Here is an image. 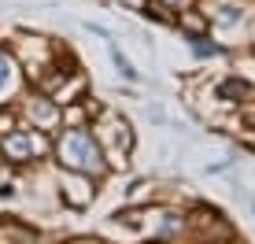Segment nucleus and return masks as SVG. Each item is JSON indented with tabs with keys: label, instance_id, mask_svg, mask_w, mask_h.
<instances>
[{
	"label": "nucleus",
	"instance_id": "6e6552de",
	"mask_svg": "<svg viewBox=\"0 0 255 244\" xmlns=\"http://www.w3.org/2000/svg\"><path fill=\"white\" fill-rule=\"evenodd\" d=\"M196 52H200V56H215L218 48H215V45H196Z\"/></svg>",
	"mask_w": 255,
	"mask_h": 244
},
{
	"label": "nucleus",
	"instance_id": "1a4fd4ad",
	"mask_svg": "<svg viewBox=\"0 0 255 244\" xmlns=\"http://www.w3.org/2000/svg\"><path fill=\"white\" fill-rule=\"evenodd\" d=\"M4 82H7V59L0 56V85H4Z\"/></svg>",
	"mask_w": 255,
	"mask_h": 244
},
{
	"label": "nucleus",
	"instance_id": "39448f33",
	"mask_svg": "<svg viewBox=\"0 0 255 244\" xmlns=\"http://www.w3.org/2000/svg\"><path fill=\"white\" fill-rule=\"evenodd\" d=\"M111 56H115V67H119V74L126 78V82H137V71H133V67H129V59L122 56L119 48H111Z\"/></svg>",
	"mask_w": 255,
	"mask_h": 244
},
{
	"label": "nucleus",
	"instance_id": "423d86ee",
	"mask_svg": "<svg viewBox=\"0 0 255 244\" xmlns=\"http://www.w3.org/2000/svg\"><path fill=\"white\" fill-rule=\"evenodd\" d=\"M33 115H37L41 122H48L52 115H56V111H52V108H48V104H33Z\"/></svg>",
	"mask_w": 255,
	"mask_h": 244
},
{
	"label": "nucleus",
	"instance_id": "f257e3e1",
	"mask_svg": "<svg viewBox=\"0 0 255 244\" xmlns=\"http://www.w3.org/2000/svg\"><path fill=\"white\" fill-rule=\"evenodd\" d=\"M63 159H67V167H74V170H89V174L104 170L100 148H96V141L89 133H70L63 141Z\"/></svg>",
	"mask_w": 255,
	"mask_h": 244
},
{
	"label": "nucleus",
	"instance_id": "20e7f679",
	"mask_svg": "<svg viewBox=\"0 0 255 244\" xmlns=\"http://www.w3.org/2000/svg\"><path fill=\"white\" fill-rule=\"evenodd\" d=\"M248 93H252V85L241 82V78H230V82L218 85V97L222 100H241V97H248Z\"/></svg>",
	"mask_w": 255,
	"mask_h": 244
},
{
	"label": "nucleus",
	"instance_id": "9d476101",
	"mask_svg": "<svg viewBox=\"0 0 255 244\" xmlns=\"http://www.w3.org/2000/svg\"><path fill=\"white\" fill-rule=\"evenodd\" d=\"M163 4H174V7H189L192 0H163Z\"/></svg>",
	"mask_w": 255,
	"mask_h": 244
},
{
	"label": "nucleus",
	"instance_id": "f03ea898",
	"mask_svg": "<svg viewBox=\"0 0 255 244\" xmlns=\"http://www.w3.org/2000/svg\"><path fill=\"white\" fill-rule=\"evenodd\" d=\"M0 148H4V155L11 163H22V159H30L33 152H41L45 144H41L37 137H30V133H15V129H7L4 141H0Z\"/></svg>",
	"mask_w": 255,
	"mask_h": 244
},
{
	"label": "nucleus",
	"instance_id": "0eeeda50",
	"mask_svg": "<svg viewBox=\"0 0 255 244\" xmlns=\"http://www.w3.org/2000/svg\"><path fill=\"white\" fill-rule=\"evenodd\" d=\"M115 219H122L126 226H137V222H140V215H137V211H122V215H115Z\"/></svg>",
	"mask_w": 255,
	"mask_h": 244
},
{
	"label": "nucleus",
	"instance_id": "7ed1b4c3",
	"mask_svg": "<svg viewBox=\"0 0 255 244\" xmlns=\"http://www.w3.org/2000/svg\"><path fill=\"white\" fill-rule=\"evenodd\" d=\"M178 22H181V30H185V33H192V37H204V33H207V19L200 11H181Z\"/></svg>",
	"mask_w": 255,
	"mask_h": 244
}]
</instances>
